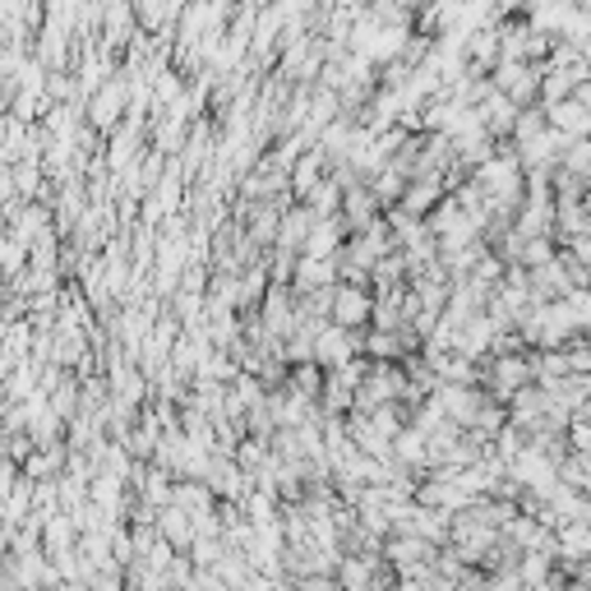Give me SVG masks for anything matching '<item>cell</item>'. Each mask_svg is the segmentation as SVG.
I'll return each instance as SVG.
<instances>
[{"instance_id":"3","label":"cell","mask_w":591,"mask_h":591,"mask_svg":"<svg viewBox=\"0 0 591 591\" xmlns=\"http://www.w3.org/2000/svg\"><path fill=\"white\" fill-rule=\"evenodd\" d=\"M370 309H375V296L361 292V287H337L333 283V301H328V324L337 328H365L370 324Z\"/></svg>"},{"instance_id":"1","label":"cell","mask_w":591,"mask_h":591,"mask_svg":"<svg viewBox=\"0 0 591 591\" xmlns=\"http://www.w3.org/2000/svg\"><path fill=\"white\" fill-rule=\"evenodd\" d=\"M541 75H545V60H541V66H536V60H500L490 83L500 88L509 102L532 107V102L541 98Z\"/></svg>"},{"instance_id":"7","label":"cell","mask_w":591,"mask_h":591,"mask_svg":"<svg viewBox=\"0 0 591 591\" xmlns=\"http://www.w3.org/2000/svg\"><path fill=\"white\" fill-rule=\"evenodd\" d=\"M337 245H342V232L333 227V217H315V227H309V236H305L301 250H305L309 259H333Z\"/></svg>"},{"instance_id":"2","label":"cell","mask_w":591,"mask_h":591,"mask_svg":"<svg viewBox=\"0 0 591 591\" xmlns=\"http://www.w3.org/2000/svg\"><path fill=\"white\" fill-rule=\"evenodd\" d=\"M126 102H130V79L111 75L107 83H98V88H92V102H88L92 126H98V130H116V120L126 116Z\"/></svg>"},{"instance_id":"8","label":"cell","mask_w":591,"mask_h":591,"mask_svg":"<svg viewBox=\"0 0 591 591\" xmlns=\"http://www.w3.org/2000/svg\"><path fill=\"white\" fill-rule=\"evenodd\" d=\"M319 171H324V158H319V152H309V158H296V171L287 176V185L296 195H309L319 185Z\"/></svg>"},{"instance_id":"5","label":"cell","mask_w":591,"mask_h":591,"mask_svg":"<svg viewBox=\"0 0 591 591\" xmlns=\"http://www.w3.org/2000/svg\"><path fill=\"white\" fill-rule=\"evenodd\" d=\"M526 380H532V361H522V356H500L490 370V384L500 397H513L518 388H526Z\"/></svg>"},{"instance_id":"9","label":"cell","mask_w":591,"mask_h":591,"mask_svg":"<svg viewBox=\"0 0 591 591\" xmlns=\"http://www.w3.org/2000/svg\"><path fill=\"white\" fill-rule=\"evenodd\" d=\"M573 70H554V66H545V75H541V98H545V107L550 102H564L569 92H573Z\"/></svg>"},{"instance_id":"6","label":"cell","mask_w":591,"mask_h":591,"mask_svg":"<svg viewBox=\"0 0 591 591\" xmlns=\"http://www.w3.org/2000/svg\"><path fill=\"white\" fill-rule=\"evenodd\" d=\"M337 283V264L333 259H301L296 264V292H324Z\"/></svg>"},{"instance_id":"11","label":"cell","mask_w":591,"mask_h":591,"mask_svg":"<svg viewBox=\"0 0 591 591\" xmlns=\"http://www.w3.org/2000/svg\"><path fill=\"white\" fill-rule=\"evenodd\" d=\"M522 6H526V0H522Z\"/></svg>"},{"instance_id":"10","label":"cell","mask_w":591,"mask_h":591,"mask_svg":"<svg viewBox=\"0 0 591 591\" xmlns=\"http://www.w3.org/2000/svg\"><path fill=\"white\" fill-rule=\"evenodd\" d=\"M162 532H167V536L180 545V541H190V522H185L176 509H167V513H162Z\"/></svg>"},{"instance_id":"4","label":"cell","mask_w":591,"mask_h":591,"mask_svg":"<svg viewBox=\"0 0 591 591\" xmlns=\"http://www.w3.org/2000/svg\"><path fill=\"white\" fill-rule=\"evenodd\" d=\"M541 111H545V126L559 130V135H569V139H587V135H591V111H587L582 102H573V98L550 102V107H541Z\"/></svg>"}]
</instances>
